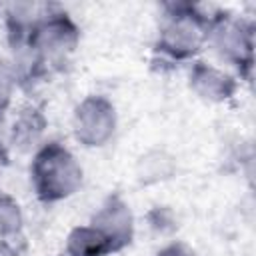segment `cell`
<instances>
[{
  "label": "cell",
  "mask_w": 256,
  "mask_h": 256,
  "mask_svg": "<svg viewBox=\"0 0 256 256\" xmlns=\"http://www.w3.org/2000/svg\"><path fill=\"white\" fill-rule=\"evenodd\" d=\"M118 128V112L110 98L102 94L84 96L72 112V134L84 148L106 146Z\"/></svg>",
  "instance_id": "5"
},
{
  "label": "cell",
  "mask_w": 256,
  "mask_h": 256,
  "mask_svg": "<svg viewBox=\"0 0 256 256\" xmlns=\"http://www.w3.org/2000/svg\"><path fill=\"white\" fill-rule=\"evenodd\" d=\"M84 182V170L74 152L56 142H44L34 150L30 162V184L36 198L54 204L74 196Z\"/></svg>",
  "instance_id": "1"
},
{
  "label": "cell",
  "mask_w": 256,
  "mask_h": 256,
  "mask_svg": "<svg viewBox=\"0 0 256 256\" xmlns=\"http://www.w3.org/2000/svg\"><path fill=\"white\" fill-rule=\"evenodd\" d=\"M24 228V212L16 198L0 192V240L16 238Z\"/></svg>",
  "instance_id": "11"
},
{
  "label": "cell",
  "mask_w": 256,
  "mask_h": 256,
  "mask_svg": "<svg viewBox=\"0 0 256 256\" xmlns=\"http://www.w3.org/2000/svg\"><path fill=\"white\" fill-rule=\"evenodd\" d=\"M20 80L16 74V68L10 58H0V116L8 110V106L14 100L16 88Z\"/></svg>",
  "instance_id": "12"
},
{
  "label": "cell",
  "mask_w": 256,
  "mask_h": 256,
  "mask_svg": "<svg viewBox=\"0 0 256 256\" xmlns=\"http://www.w3.org/2000/svg\"><path fill=\"white\" fill-rule=\"evenodd\" d=\"M90 224L106 236L116 252L124 250L134 238V214L130 210V204L118 194L108 196L100 204Z\"/></svg>",
  "instance_id": "6"
},
{
  "label": "cell",
  "mask_w": 256,
  "mask_h": 256,
  "mask_svg": "<svg viewBox=\"0 0 256 256\" xmlns=\"http://www.w3.org/2000/svg\"><path fill=\"white\" fill-rule=\"evenodd\" d=\"M4 8H6V4H0V18L4 16Z\"/></svg>",
  "instance_id": "15"
},
{
  "label": "cell",
  "mask_w": 256,
  "mask_h": 256,
  "mask_svg": "<svg viewBox=\"0 0 256 256\" xmlns=\"http://www.w3.org/2000/svg\"><path fill=\"white\" fill-rule=\"evenodd\" d=\"M0 152H2V130H0Z\"/></svg>",
  "instance_id": "16"
},
{
  "label": "cell",
  "mask_w": 256,
  "mask_h": 256,
  "mask_svg": "<svg viewBox=\"0 0 256 256\" xmlns=\"http://www.w3.org/2000/svg\"><path fill=\"white\" fill-rule=\"evenodd\" d=\"M188 86L200 100L210 104H222L234 98L238 90V80L210 62L194 60L188 72Z\"/></svg>",
  "instance_id": "7"
},
{
  "label": "cell",
  "mask_w": 256,
  "mask_h": 256,
  "mask_svg": "<svg viewBox=\"0 0 256 256\" xmlns=\"http://www.w3.org/2000/svg\"><path fill=\"white\" fill-rule=\"evenodd\" d=\"M210 18L196 4L172 2L164 6L158 26L156 50L174 62L194 60L208 46Z\"/></svg>",
  "instance_id": "2"
},
{
  "label": "cell",
  "mask_w": 256,
  "mask_h": 256,
  "mask_svg": "<svg viewBox=\"0 0 256 256\" xmlns=\"http://www.w3.org/2000/svg\"><path fill=\"white\" fill-rule=\"evenodd\" d=\"M208 44L212 50L240 74H250L254 64V26L252 22L220 12L210 18Z\"/></svg>",
  "instance_id": "4"
},
{
  "label": "cell",
  "mask_w": 256,
  "mask_h": 256,
  "mask_svg": "<svg viewBox=\"0 0 256 256\" xmlns=\"http://www.w3.org/2000/svg\"><path fill=\"white\" fill-rule=\"evenodd\" d=\"M68 256H110L116 254L106 236L96 230L90 222L84 226H76L66 238Z\"/></svg>",
  "instance_id": "9"
},
{
  "label": "cell",
  "mask_w": 256,
  "mask_h": 256,
  "mask_svg": "<svg viewBox=\"0 0 256 256\" xmlns=\"http://www.w3.org/2000/svg\"><path fill=\"white\" fill-rule=\"evenodd\" d=\"M0 256H16L10 240H0Z\"/></svg>",
  "instance_id": "14"
},
{
  "label": "cell",
  "mask_w": 256,
  "mask_h": 256,
  "mask_svg": "<svg viewBox=\"0 0 256 256\" xmlns=\"http://www.w3.org/2000/svg\"><path fill=\"white\" fill-rule=\"evenodd\" d=\"M80 42V28L70 14L50 8L46 16L32 28L28 38L12 48H28L42 66L64 62Z\"/></svg>",
  "instance_id": "3"
},
{
  "label": "cell",
  "mask_w": 256,
  "mask_h": 256,
  "mask_svg": "<svg viewBox=\"0 0 256 256\" xmlns=\"http://www.w3.org/2000/svg\"><path fill=\"white\" fill-rule=\"evenodd\" d=\"M176 158L162 148H152L136 160V180L142 186H152L170 180L176 174Z\"/></svg>",
  "instance_id": "8"
},
{
  "label": "cell",
  "mask_w": 256,
  "mask_h": 256,
  "mask_svg": "<svg viewBox=\"0 0 256 256\" xmlns=\"http://www.w3.org/2000/svg\"><path fill=\"white\" fill-rule=\"evenodd\" d=\"M44 126H46V120L42 116L40 110L36 108H26L18 114V118L14 120V126H12V142L20 148H38V140L44 132Z\"/></svg>",
  "instance_id": "10"
},
{
  "label": "cell",
  "mask_w": 256,
  "mask_h": 256,
  "mask_svg": "<svg viewBox=\"0 0 256 256\" xmlns=\"http://www.w3.org/2000/svg\"><path fill=\"white\" fill-rule=\"evenodd\" d=\"M156 256H194V252L186 244H182V242H170Z\"/></svg>",
  "instance_id": "13"
}]
</instances>
